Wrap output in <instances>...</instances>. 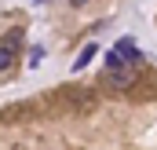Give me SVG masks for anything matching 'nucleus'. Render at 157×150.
<instances>
[{
    "label": "nucleus",
    "mask_w": 157,
    "mask_h": 150,
    "mask_svg": "<svg viewBox=\"0 0 157 150\" xmlns=\"http://www.w3.org/2000/svg\"><path fill=\"white\" fill-rule=\"evenodd\" d=\"M15 48H18V33H7V37L0 40V73L15 62Z\"/></svg>",
    "instance_id": "obj_1"
},
{
    "label": "nucleus",
    "mask_w": 157,
    "mask_h": 150,
    "mask_svg": "<svg viewBox=\"0 0 157 150\" xmlns=\"http://www.w3.org/2000/svg\"><path fill=\"white\" fill-rule=\"evenodd\" d=\"M113 51L124 59V66H128V62H139V48H135V40H132V37L117 40V48H113Z\"/></svg>",
    "instance_id": "obj_2"
},
{
    "label": "nucleus",
    "mask_w": 157,
    "mask_h": 150,
    "mask_svg": "<svg viewBox=\"0 0 157 150\" xmlns=\"http://www.w3.org/2000/svg\"><path fill=\"white\" fill-rule=\"evenodd\" d=\"M110 81H113L117 88H128V84H132V70H117V73H110Z\"/></svg>",
    "instance_id": "obj_3"
},
{
    "label": "nucleus",
    "mask_w": 157,
    "mask_h": 150,
    "mask_svg": "<svg viewBox=\"0 0 157 150\" xmlns=\"http://www.w3.org/2000/svg\"><path fill=\"white\" fill-rule=\"evenodd\" d=\"M106 66H110V73H117V70H124V59L117 51H106Z\"/></svg>",
    "instance_id": "obj_4"
},
{
    "label": "nucleus",
    "mask_w": 157,
    "mask_h": 150,
    "mask_svg": "<svg viewBox=\"0 0 157 150\" xmlns=\"http://www.w3.org/2000/svg\"><path fill=\"white\" fill-rule=\"evenodd\" d=\"M91 55H95V44H88V48L80 51V59L73 62V70H80V66H88V59H91Z\"/></svg>",
    "instance_id": "obj_5"
}]
</instances>
